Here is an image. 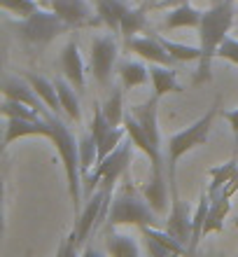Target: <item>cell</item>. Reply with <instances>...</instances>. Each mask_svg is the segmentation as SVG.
<instances>
[{
  "label": "cell",
  "instance_id": "1",
  "mask_svg": "<svg viewBox=\"0 0 238 257\" xmlns=\"http://www.w3.org/2000/svg\"><path fill=\"white\" fill-rule=\"evenodd\" d=\"M236 0H222V3H212L201 17L198 24V47H201V59H198L196 70V84L198 82H208L212 77L210 63L217 56L219 45L224 42L233 26V17H236Z\"/></svg>",
  "mask_w": 238,
  "mask_h": 257
},
{
  "label": "cell",
  "instance_id": "2",
  "mask_svg": "<svg viewBox=\"0 0 238 257\" xmlns=\"http://www.w3.org/2000/svg\"><path fill=\"white\" fill-rule=\"evenodd\" d=\"M42 117L52 126V143L56 145L59 155H61L63 169H66V178H68V192L73 199V208L75 213L82 210V162H80V141H77L73 131L59 119L56 112L45 110Z\"/></svg>",
  "mask_w": 238,
  "mask_h": 257
},
{
  "label": "cell",
  "instance_id": "3",
  "mask_svg": "<svg viewBox=\"0 0 238 257\" xmlns=\"http://www.w3.org/2000/svg\"><path fill=\"white\" fill-rule=\"evenodd\" d=\"M143 194V192H140ZM138 194V190L131 183H124V187L115 194L108 210V227H122V224H136V227H157L159 213L152 208L145 196Z\"/></svg>",
  "mask_w": 238,
  "mask_h": 257
},
{
  "label": "cell",
  "instance_id": "4",
  "mask_svg": "<svg viewBox=\"0 0 238 257\" xmlns=\"http://www.w3.org/2000/svg\"><path fill=\"white\" fill-rule=\"evenodd\" d=\"M110 203H112V190H108V187H98L91 196H87V203L77 213V224L68 238V245L61 248L63 255H77L80 252V245L87 243L91 231L98 229L103 217L108 215Z\"/></svg>",
  "mask_w": 238,
  "mask_h": 257
},
{
  "label": "cell",
  "instance_id": "5",
  "mask_svg": "<svg viewBox=\"0 0 238 257\" xmlns=\"http://www.w3.org/2000/svg\"><path fill=\"white\" fill-rule=\"evenodd\" d=\"M217 108H219V101H215V105H212L201 119H196L191 126H187L184 131H177V134H173L168 138V187L170 190L177 187L175 185V169H177L180 157L208 143L212 119H215V115H217Z\"/></svg>",
  "mask_w": 238,
  "mask_h": 257
},
{
  "label": "cell",
  "instance_id": "6",
  "mask_svg": "<svg viewBox=\"0 0 238 257\" xmlns=\"http://www.w3.org/2000/svg\"><path fill=\"white\" fill-rule=\"evenodd\" d=\"M131 148H133V141H122L112 152H110L103 162H98L96 171L91 176H84V183H87V196H91L96 192V187H108L112 190L117 185V180L122 176H126L131 164Z\"/></svg>",
  "mask_w": 238,
  "mask_h": 257
},
{
  "label": "cell",
  "instance_id": "7",
  "mask_svg": "<svg viewBox=\"0 0 238 257\" xmlns=\"http://www.w3.org/2000/svg\"><path fill=\"white\" fill-rule=\"evenodd\" d=\"M17 31L28 45H38L40 47V45H47L54 38H59L61 33H68L70 28L59 19V14L52 7L47 10V7L40 5L31 17H26V19H21L17 24Z\"/></svg>",
  "mask_w": 238,
  "mask_h": 257
},
{
  "label": "cell",
  "instance_id": "8",
  "mask_svg": "<svg viewBox=\"0 0 238 257\" xmlns=\"http://www.w3.org/2000/svg\"><path fill=\"white\" fill-rule=\"evenodd\" d=\"M117 54H119V45L112 33L105 35H94L91 40V73H94L96 82L108 87L112 80V68L117 63Z\"/></svg>",
  "mask_w": 238,
  "mask_h": 257
},
{
  "label": "cell",
  "instance_id": "9",
  "mask_svg": "<svg viewBox=\"0 0 238 257\" xmlns=\"http://www.w3.org/2000/svg\"><path fill=\"white\" fill-rule=\"evenodd\" d=\"M49 7L59 14V19L73 31V28H87L103 24L98 12L91 10L87 0H49Z\"/></svg>",
  "mask_w": 238,
  "mask_h": 257
},
{
  "label": "cell",
  "instance_id": "10",
  "mask_svg": "<svg viewBox=\"0 0 238 257\" xmlns=\"http://www.w3.org/2000/svg\"><path fill=\"white\" fill-rule=\"evenodd\" d=\"M150 35H145V38H140V35H133V38H126V49H131V52H136L140 59H145V61L150 63H161V66H175V59H173V54H170L168 49L163 47L161 42H159V38L152 31H147Z\"/></svg>",
  "mask_w": 238,
  "mask_h": 257
},
{
  "label": "cell",
  "instance_id": "11",
  "mask_svg": "<svg viewBox=\"0 0 238 257\" xmlns=\"http://www.w3.org/2000/svg\"><path fill=\"white\" fill-rule=\"evenodd\" d=\"M170 234L175 238H180L187 248L191 243V213L187 208V203L180 199L177 194V187L170 190V213H168V220H166V227Z\"/></svg>",
  "mask_w": 238,
  "mask_h": 257
},
{
  "label": "cell",
  "instance_id": "12",
  "mask_svg": "<svg viewBox=\"0 0 238 257\" xmlns=\"http://www.w3.org/2000/svg\"><path fill=\"white\" fill-rule=\"evenodd\" d=\"M3 96H5V98H12V101L26 103V105H31L33 110H38L40 115L47 110L45 101L38 96L33 84H31L24 75H21V77L19 75H5V80H3Z\"/></svg>",
  "mask_w": 238,
  "mask_h": 257
},
{
  "label": "cell",
  "instance_id": "13",
  "mask_svg": "<svg viewBox=\"0 0 238 257\" xmlns=\"http://www.w3.org/2000/svg\"><path fill=\"white\" fill-rule=\"evenodd\" d=\"M26 136H42V138H49L52 141V126L45 117H38V119H21V117H7V126H5V148L12 145L14 141L19 138H26Z\"/></svg>",
  "mask_w": 238,
  "mask_h": 257
},
{
  "label": "cell",
  "instance_id": "14",
  "mask_svg": "<svg viewBox=\"0 0 238 257\" xmlns=\"http://www.w3.org/2000/svg\"><path fill=\"white\" fill-rule=\"evenodd\" d=\"M61 70L63 75L73 82V87L77 89H84V59L80 54V45H77L75 38H70L63 47V54H61Z\"/></svg>",
  "mask_w": 238,
  "mask_h": 257
},
{
  "label": "cell",
  "instance_id": "15",
  "mask_svg": "<svg viewBox=\"0 0 238 257\" xmlns=\"http://www.w3.org/2000/svg\"><path fill=\"white\" fill-rule=\"evenodd\" d=\"M150 77L152 87H154V96L161 98L166 94H182L184 89L177 82V73L173 70V66H161V63H152L150 66Z\"/></svg>",
  "mask_w": 238,
  "mask_h": 257
},
{
  "label": "cell",
  "instance_id": "16",
  "mask_svg": "<svg viewBox=\"0 0 238 257\" xmlns=\"http://www.w3.org/2000/svg\"><path fill=\"white\" fill-rule=\"evenodd\" d=\"M140 192H143L147 203L157 210L159 215H163L168 210V187H166L163 173H152L150 171V178H147L145 185H140Z\"/></svg>",
  "mask_w": 238,
  "mask_h": 257
},
{
  "label": "cell",
  "instance_id": "17",
  "mask_svg": "<svg viewBox=\"0 0 238 257\" xmlns=\"http://www.w3.org/2000/svg\"><path fill=\"white\" fill-rule=\"evenodd\" d=\"M201 17H203L201 10H196V7L189 5V3H182V5L170 7V12H168V17H166V21H163V26L166 28H198Z\"/></svg>",
  "mask_w": 238,
  "mask_h": 257
},
{
  "label": "cell",
  "instance_id": "18",
  "mask_svg": "<svg viewBox=\"0 0 238 257\" xmlns=\"http://www.w3.org/2000/svg\"><path fill=\"white\" fill-rule=\"evenodd\" d=\"M56 91H59V98H61V108L66 112L70 122L80 124L82 122V108H80V98H77L75 89H73V82L68 77H56L54 80Z\"/></svg>",
  "mask_w": 238,
  "mask_h": 257
},
{
  "label": "cell",
  "instance_id": "19",
  "mask_svg": "<svg viewBox=\"0 0 238 257\" xmlns=\"http://www.w3.org/2000/svg\"><path fill=\"white\" fill-rule=\"evenodd\" d=\"M117 73L122 80L124 89H133V87H143L152 80L150 77V68L143 61H119L117 63Z\"/></svg>",
  "mask_w": 238,
  "mask_h": 257
},
{
  "label": "cell",
  "instance_id": "20",
  "mask_svg": "<svg viewBox=\"0 0 238 257\" xmlns=\"http://www.w3.org/2000/svg\"><path fill=\"white\" fill-rule=\"evenodd\" d=\"M129 3L124 0H96V12L101 17V21L112 31V33H119V26H122V17L129 10Z\"/></svg>",
  "mask_w": 238,
  "mask_h": 257
},
{
  "label": "cell",
  "instance_id": "21",
  "mask_svg": "<svg viewBox=\"0 0 238 257\" xmlns=\"http://www.w3.org/2000/svg\"><path fill=\"white\" fill-rule=\"evenodd\" d=\"M24 77H26V80L33 84V89L38 91V96H40L42 101H45V105H47L52 112L61 115V112H63L61 98H59V91H56V84H54V82L45 80L42 75H35V73H24Z\"/></svg>",
  "mask_w": 238,
  "mask_h": 257
},
{
  "label": "cell",
  "instance_id": "22",
  "mask_svg": "<svg viewBox=\"0 0 238 257\" xmlns=\"http://www.w3.org/2000/svg\"><path fill=\"white\" fill-rule=\"evenodd\" d=\"M231 210V196L219 194L210 201V210L205 217V227H203V236L212 234V231H224V217Z\"/></svg>",
  "mask_w": 238,
  "mask_h": 257
},
{
  "label": "cell",
  "instance_id": "23",
  "mask_svg": "<svg viewBox=\"0 0 238 257\" xmlns=\"http://www.w3.org/2000/svg\"><path fill=\"white\" fill-rule=\"evenodd\" d=\"M236 171H238V162H236V159L222 164V166H212V169H208V178H210V185H208V196H210V199H215V196L222 194V192L226 190V185L231 183V178L236 176Z\"/></svg>",
  "mask_w": 238,
  "mask_h": 257
},
{
  "label": "cell",
  "instance_id": "24",
  "mask_svg": "<svg viewBox=\"0 0 238 257\" xmlns=\"http://www.w3.org/2000/svg\"><path fill=\"white\" fill-rule=\"evenodd\" d=\"M210 196H208V192H203L201 194V199H198L196 208H194V213H191V243H189V252H196L198 248V241L203 238V227H205V217H208V210H210Z\"/></svg>",
  "mask_w": 238,
  "mask_h": 257
},
{
  "label": "cell",
  "instance_id": "25",
  "mask_svg": "<svg viewBox=\"0 0 238 257\" xmlns=\"http://www.w3.org/2000/svg\"><path fill=\"white\" fill-rule=\"evenodd\" d=\"M147 10H150L147 5H138L126 10V14L122 17V26H119V35H124V40L133 38V35H138L140 31L147 28V17H145Z\"/></svg>",
  "mask_w": 238,
  "mask_h": 257
},
{
  "label": "cell",
  "instance_id": "26",
  "mask_svg": "<svg viewBox=\"0 0 238 257\" xmlns=\"http://www.w3.org/2000/svg\"><path fill=\"white\" fill-rule=\"evenodd\" d=\"M105 250L115 257H138L140 255V245L136 243L133 236H126V234H108L105 238Z\"/></svg>",
  "mask_w": 238,
  "mask_h": 257
},
{
  "label": "cell",
  "instance_id": "27",
  "mask_svg": "<svg viewBox=\"0 0 238 257\" xmlns=\"http://www.w3.org/2000/svg\"><path fill=\"white\" fill-rule=\"evenodd\" d=\"M103 112H105L110 124L124 126V115H126V110H124V87L122 84H115V87H112L108 101L103 103Z\"/></svg>",
  "mask_w": 238,
  "mask_h": 257
},
{
  "label": "cell",
  "instance_id": "28",
  "mask_svg": "<svg viewBox=\"0 0 238 257\" xmlns=\"http://www.w3.org/2000/svg\"><path fill=\"white\" fill-rule=\"evenodd\" d=\"M154 33V31H152ZM159 38V42H161L163 47L168 49L170 54H173V59H175L177 63H184V61H198L201 59V47H189V45H180V42H173L168 40V38H163V35L154 33Z\"/></svg>",
  "mask_w": 238,
  "mask_h": 257
},
{
  "label": "cell",
  "instance_id": "29",
  "mask_svg": "<svg viewBox=\"0 0 238 257\" xmlns=\"http://www.w3.org/2000/svg\"><path fill=\"white\" fill-rule=\"evenodd\" d=\"M80 162H82V176H89L91 164H98V145H96V138L91 131L80 138Z\"/></svg>",
  "mask_w": 238,
  "mask_h": 257
},
{
  "label": "cell",
  "instance_id": "30",
  "mask_svg": "<svg viewBox=\"0 0 238 257\" xmlns=\"http://www.w3.org/2000/svg\"><path fill=\"white\" fill-rule=\"evenodd\" d=\"M0 110H3L5 117H21V119H38V117H42L31 105H26V103H21V101H12V98H5Z\"/></svg>",
  "mask_w": 238,
  "mask_h": 257
},
{
  "label": "cell",
  "instance_id": "31",
  "mask_svg": "<svg viewBox=\"0 0 238 257\" xmlns=\"http://www.w3.org/2000/svg\"><path fill=\"white\" fill-rule=\"evenodd\" d=\"M0 5H3L5 12L14 14L19 19H26V17H31L40 7V3L38 0H0Z\"/></svg>",
  "mask_w": 238,
  "mask_h": 257
},
{
  "label": "cell",
  "instance_id": "32",
  "mask_svg": "<svg viewBox=\"0 0 238 257\" xmlns=\"http://www.w3.org/2000/svg\"><path fill=\"white\" fill-rule=\"evenodd\" d=\"M217 56H219V59H226V61H231V63H236V66H238V40H236V38H229V35H226L224 42H222V45H219V49H217Z\"/></svg>",
  "mask_w": 238,
  "mask_h": 257
},
{
  "label": "cell",
  "instance_id": "33",
  "mask_svg": "<svg viewBox=\"0 0 238 257\" xmlns=\"http://www.w3.org/2000/svg\"><path fill=\"white\" fill-rule=\"evenodd\" d=\"M145 241H147V250H150V255H152V257H166V255H170L168 248H163V245L159 243L157 238L145 236Z\"/></svg>",
  "mask_w": 238,
  "mask_h": 257
},
{
  "label": "cell",
  "instance_id": "34",
  "mask_svg": "<svg viewBox=\"0 0 238 257\" xmlns=\"http://www.w3.org/2000/svg\"><path fill=\"white\" fill-rule=\"evenodd\" d=\"M182 3H189V0H147L145 5L150 10H166V7H175V5H182Z\"/></svg>",
  "mask_w": 238,
  "mask_h": 257
},
{
  "label": "cell",
  "instance_id": "35",
  "mask_svg": "<svg viewBox=\"0 0 238 257\" xmlns=\"http://www.w3.org/2000/svg\"><path fill=\"white\" fill-rule=\"evenodd\" d=\"M222 117H224L229 126L233 131V138H236V145H238V108L236 110H222Z\"/></svg>",
  "mask_w": 238,
  "mask_h": 257
},
{
  "label": "cell",
  "instance_id": "36",
  "mask_svg": "<svg viewBox=\"0 0 238 257\" xmlns=\"http://www.w3.org/2000/svg\"><path fill=\"white\" fill-rule=\"evenodd\" d=\"M38 3H40L42 7H49V0H38Z\"/></svg>",
  "mask_w": 238,
  "mask_h": 257
},
{
  "label": "cell",
  "instance_id": "37",
  "mask_svg": "<svg viewBox=\"0 0 238 257\" xmlns=\"http://www.w3.org/2000/svg\"><path fill=\"white\" fill-rule=\"evenodd\" d=\"M133 3H138V5H145V3H147V0H133Z\"/></svg>",
  "mask_w": 238,
  "mask_h": 257
},
{
  "label": "cell",
  "instance_id": "38",
  "mask_svg": "<svg viewBox=\"0 0 238 257\" xmlns=\"http://www.w3.org/2000/svg\"><path fill=\"white\" fill-rule=\"evenodd\" d=\"M212 3H222V0H212Z\"/></svg>",
  "mask_w": 238,
  "mask_h": 257
},
{
  "label": "cell",
  "instance_id": "39",
  "mask_svg": "<svg viewBox=\"0 0 238 257\" xmlns=\"http://www.w3.org/2000/svg\"><path fill=\"white\" fill-rule=\"evenodd\" d=\"M236 3H238V0H236Z\"/></svg>",
  "mask_w": 238,
  "mask_h": 257
}]
</instances>
